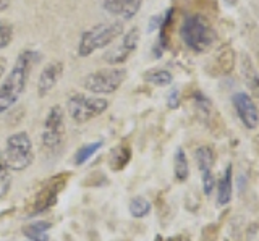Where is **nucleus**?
<instances>
[{
  "label": "nucleus",
  "instance_id": "1",
  "mask_svg": "<svg viewBox=\"0 0 259 241\" xmlns=\"http://www.w3.org/2000/svg\"><path fill=\"white\" fill-rule=\"evenodd\" d=\"M39 59H40L39 52L31 49L23 51L16 57L10 73L5 76L4 83L0 84V115L10 107H13L23 95L24 89L28 86L32 67L39 62Z\"/></svg>",
  "mask_w": 259,
  "mask_h": 241
},
{
  "label": "nucleus",
  "instance_id": "2",
  "mask_svg": "<svg viewBox=\"0 0 259 241\" xmlns=\"http://www.w3.org/2000/svg\"><path fill=\"white\" fill-rule=\"evenodd\" d=\"M180 36L185 45L196 54L207 52L217 39L215 29L210 21L201 13L186 15L180 28Z\"/></svg>",
  "mask_w": 259,
  "mask_h": 241
},
{
  "label": "nucleus",
  "instance_id": "3",
  "mask_svg": "<svg viewBox=\"0 0 259 241\" xmlns=\"http://www.w3.org/2000/svg\"><path fill=\"white\" fill-rule=\"evenodd\" d=\"M125 33V25L121 20L102 23L83 31L78 42V55L79 57H89L99 49H105L107 45L113 44L115 39H118Z\"/></svg>",
  "mask_w": 259,
  "mask_h": 241
},
{
  "label": "nucleus",
  "instance_id": "4",
  "mask_svg": "<svg viewBox=\"0 0 259 241\" xmlns=\"http://www.w3.org/2000/svg\"><path fill=\"white\" fill-rule=\"evenodd\" d=\"M68 180H70V173H59L46 180V183L37 189L36 195H32V198L26 203V207H24L26 215L34 217L55 206L59 195L67 186Z\"/></svg>",
  "mask_w": 259,
  "mask_h": 241
},
{
  "label": "nucleus",
  "instance_id": "5",
  "mask_svg": "<svg viewBox=\"0 0 259 241\" xmlns=\"http://www.w3.org/2000/svg\"><path fill=\"white\" fill-rule=\"evenodd\" d=\"M109 109V101L99 95H86L83 92H73L67 99L68 117L75 123L91 122L96 117L102 115Z\"/></svg>",
  "mask_w": 259,
  "mask_h": 241
},
{
  "label": "nucleus",
  "instance_id": "6",
  "mask_svg": "<svg viewBox=\"0 0 259 241\" xmlns=\"http://www.w3.org/2000/svg\"><path fill=\"white\" fill-rule=\"evenodd\" d=\"M4 157L10 170L20 172L34 162V151H32V142L26 131H18L8 136L5 142Z\"/></svg>",
  "mask_w": 259,
  "mask_h": 241
},
{
  "label": "nucleus",
  "instance_id": "7",
  "mask_svg": "<svg viewBox=\"0 0 259 241\" xmlns=\"http://www.w3.org/2000/svg\"><path fill=\"white\" fill-rule=\"evenodd\" d=\"M126 79V70L121 67H109L96 70L84 76L81 81L83 89L94 95L113 94Z\"/></svg>",
  "mask_w": 259,
  "mask_h": 241
},
{
  "label": "nucleus",
  "instance_id": "8",
  "mask_svg": "<svg viewBox=\"0 0 259 241\" xmlns=\"http://www.w3.org/2000/svg\"><path fill=\"white\" fill-rule=\"evenodd\" d=\"M138 44H140V29L138 28L128 29L126 33L121 34L120 42L104 54V60L109 65H121V63H125L132 57V54L136 51Z\"/></svg>",
  "mask_w": 259,
  "mask_h": 241
},
{
  "label": "nucleus",
  "instance_id": "9",
  "mask_svg": "<svg viewBox=\"0 0 259 241\" xmlns=\"http://www.w3.org/2000/svg\"><path fill=\"white\" fill-rule=\"evenodd\" d=\"M194 159H196L198 168L202 176V191H204L206 196H210L215 188V176L212 173V167L215 164V154L212 148L199 146L194 151Z\"/></svg>",
  "mask_w": 259,
  "mask_h": 241
},
{
  "label": "nucleus",
  "instance_id": "10",
  "mask_svg": "<svg viewBox=\"0 0 259 241\" xmlns=\"http://www.w3.org/2000/svg\"><path fill=\"white\" fill-rule=\"evenodd\" d=\"M232 102H233V107L238 118L241 120V123L245 125L248 130H256L259 125V110L256 107L254 101L251 99V95L243 91L235 92Z\"/></svg>",
  "mask_w": 259,
  "mask_h": 241
},
{
  "label": "nucleus",
  "instance_id": "11",
  "mask_svg": "<svg viewBox=\"0 0 259 241\" xmlns=\"http://www.w3.org/2000/svg\"><path fill=\"white\" fill-rule=\"evenodd\" d=\"M63 76V63L55 60L47 63V65L42 68L37 79V94L40 98H44L49 92H51L54 87L57 86V83L60 81Z\"/></svg>",
  "mask_w": 259,
  "mask_h": 241
},
{
  "label": "nucleus",
  "instance_id": "12",
  "mask_svg": "<svg viewBox=\"0 0 259 241\" xmlns=\"http://www.w3.org/2000/svg\"><path fill=\"white\" fill-rule=\"evenodd\" d=\"M143 0H104V10L110 17L120 18L121 21L135 18V15L141 10Z\"/></svg>",
  "mask_w": 259,
  "mask_h": 241
},
{
  "label": "nucleus",
  "instance_id": "13",
  "mask_svg": "<svg viewBox=\"0 0 259 241\" xmlns=\"http://www.w3.org/2000/svg\"><path fill=\"white\" fill-rule=\"evenodd\" d=\"M241 75L251 94L254 98H259V71L256 70L254 63L251 62L246 54L241 55Z\"/></svg>",
  "mask_w": 259,
  "mask_h": 241
},
{
  "label": "nucleus",
  "instance_id": "14",
  "mask_svg": "<svg viewBox=\"0 0 259 241\" xmlns=\"http://www.w3.org/2000/svg\"><path fill=\"white\" fill-rule=\"evenodd\" d=\"M130 160H132V148L128 144L121 142L110 151L109 165L113 172H121L130 164Z\"/></svg>",
  "mask_w": 259,
  "mask_h": 241
},
{
  "label": "nucleus",
  "instance_id": "15",
  "mask_svg": "<svg viewBox=\"0 0 259 241\" xmlns=\"http://www.w3.org/2000/svg\"><path fill=\"white\" fill-rule=\"evenodd\" d=\"M233 192V176H232V165L225 168L222 178L217 183V204L227 206L232 201Z\"/></svg>",
  "mask_w": 259,
  "mask_h": 241
},
{
  "label": "nucleus",
  "instance_id": "16",
  "mask_svg": "<svg viewBox=\"0 0 259 241\" xmlns=\"http://www.w3.org/2000/svg\"><path fill=\"white\" fill-rule=\"evenodd\" d=\"M42 149L47 154H57L65 142V130H49V128H44L42 133Z\"/></svg>",
  "mask_w": 259,
  "mask_h": 241
},
{
  "label": "nucleus",
  "instance_id": "17",
  "mask_svg": "<svg viewBox=\"0 0 259 241\" xmlns=\"http://www.w3.org/2000/svg\"><path fill=\"white\" fill-rule=\"evenodd\" d=\"M143 78H144L146 83H151V84L159 86V87H165L174 81V75L170 73L168 70H164V68H151L148 71H144Z\"/></svg>",
  "mask_w": 259,
  "mask_h": 241
},
{
  "label": "nucleus",
  "instance_id": "18",
  "mask_svg": "<svg viewBox=\"0 0 259 241\" xmlns=\"http://www.w3.org/2000/svg\"><path fill=\"white\" fill-rule=\"evenodd\" d=\"M174 173H175V178L178 181H186L190 176V164H188V159H186V154L182 148H178L175 151V157H174Z\"/></svg>",
  "mask_w": 259,
  "mask_h": 241
},
{
  "label": "nucleus",
  "instance_id": "19",
  "mask_svg": "<svg viewBox=\"0 0 259 241\" xmlns=\"http://www.w3.org/2000/svg\"><path fill=\"white\" fill-rule=\"evenodd\" d=\"M12 188V173L10 167L7 165L4 152L0 151V199H4Z\"/></svg>",
  "mask_w": 259,
  "mask_h": 241
},
{
  "label": "nucleus",
  "instance_id": "20",
  "mask_svg": "<svg viewBox=\"0 0 259 241\" xmlns=\"http://www.w3.org/2000/svg\"><path fill=\"white\" fill-rule=\"evenodd\" d=\"M151 203L146 198L143 196H136L133 198L132 201H130V214H132L135 219H143V217H146L149 212H151Z\"/></svg>",
  "mask_w": 259,
  "mask_h": 241
},
{
  "label": "nucleus",
  "instance_id": "21",
  "mask_svg": "<svg viewBox=\"0 0 259 241\" xmlns=\"http://www.w3.org/2000/svg\"><path fill=\"white\" fill-rule=\"evenodd\" d=\"M102 144L104 141H94L91 144H84V146H81L78 151H76V154H75V164L76 165H83L86 164L89 159H91L97 151H99L102 148Z\"/></svg>",
  "mask_w": 259,
  "mask_h": 241
},
{
  "label": "nucleus",
  "instance_id": "22",
  "mask_svg": "<svg viewBox=\"0 0 259 241\" xmlns=\"http://www.w3.org/2000/svg\"><path fill=\"white\" fill-rule=\"evenodd\" d=\"M13 26L5 20H0V49H5L13 41Z\"/></svg>",
  "mask_w": 259,
  "mask_h": 241
},
{
  "label": "nucleus",
  "instance_id": "23",
  "mask_svg": "<svg viewBox=\"0 0 259 241\" xmlns=\"http://www.w3.org/2000/svg\"><path fill=\"white\" fill-rule=\"evenodd\" d=\"M219 63H224L222 65V73H230L232 68H233V63H235V55L233 51L230 47H224L222 51H219Z\"/></svg>",
  "mask_w": 259,
  "mask_h": 241
},
{
  "label": "nucleus",
  "instance_id": "24",
  "mask_svg": "<svg viewBox=\"0 0 259 241\" xmlns=\"http://www.w3.org/2000/svg\"><path fill=\"white\" fill-rule=\"evenodd\" d=\"M217 236H219V227L215 223H210L202 228L201 241H217Z\"/></svg>",
  "mask_w": 259,
  "mask_h": 241
},
{
  "label": "nucleus",
  "instance_id": "25",
  "mask_svg": "<svg viewBox=\"0 0 259 241\" xmlns=\"http://www.w3.org/2000/svg\"><path fill=\"white\" fill-rule=\"evenodd\" d=\"M23 233H24V236H28V238H29V241H49L47 231L32 230L31 227H28V225L23 228Z\"/></svg>",
  "mask_w": 259,
  "mask_h": 241
},
{
  "label": "nucleus",
  "instance_id": "26",
  "mask_svg": "<svg viewBox=\"0 0 259 241\" xmlns=\"http://www.w3.org/2000/svg\"><path fill=\"white\" fill-rule=\"evenodd\" d=\"M167 104H168L170 109H177L178 106H180V91H178V89H172V91H170Z\"/></svg>",
  "mask_w": 259,
  "mask_h": 241
},
{
  "label": "nucleus",
  "instance_id": "27",
  "mask_svg": "<svg viewBox=\"0 0 259 241\" xmlns=\"http://www.w3.org/2000/svg\"><path fill=\"white\" fill-rule=\"evenodd\" d=\"M28 227H31L32 230H39V231H47L49 228L52 227V222H47V220H39V222H32V223H29Z\"/></svg>",
  "mask_w": 259,
  "mask_h": 241
},
{
  "label": "nucleus",
  "instance_id": "28",
  "mask_svg": "<svg viewBox=\"0 0 259 241\" xmlns=\"http://www.w3.org/2000/svg\"><path fill=\"white\" fill-rule=\"evenodd\" d=\"M5 70H7V60L0 55V79L5 76Z\"/></svg>",
  "mask_w": 259,
  "mask_h": 241
},
{
  "label": "nucleus",
  "instance_id": "29",
  "mask_svg": "<svg viewBox=\"0 0 259 241\" xmlns=\"http://www.w3.org/2000/svg\"><path fill=\"white\" fill-rule=\"evenodd\" d=\"M167 241H190V238L186 236V235H177V236L168 238Z\"/></svg>",
  "mask_w": 259,
  "mask_h": 241
},
{
  "label": "nucleus",
  "instance_id": "30",
  "mask_svg": "<svg viewBox=\"0 0 259 241\" xmlns=\"http://www.w3.org/2000/svg\"><path fill=\"white\" fill-rule=\"evenodd\" d=\"M12 0H0V12H5L8 7H10Z\"/></svg>",
  "mask_w": 259,
  "mask_h": 241
},
{
  "label": "nucleus",
  "instance_id": "31",
  "mask_svg": "<svg viewBox=\"0 0 259 241\" xmlns=\"http://www.w3.org/2000/svg\"><path fill=\"white\" fill-rule=\"evenodd\" d=\"M254 148H256V151H257V154H259V134L254 138Z\"/></svg>",
  "mask_w": 259,
  "mask_h": 241
},
{
  "label": "nucleus",
  "instance_id": "32",
  "mask_svg": "<svg viewBox=\"0 0 259 241\" xmlns=\"http://www.w3.org/2000/svg\"><path fill=\"white\" fill-rule=\"evenodd\" d=\"M63 241H75V239H73L71 235H68V233H65V235H63Z\"/></svg>",
  "mask_w": 259,
  "mask_h": 241
},
{
  "label": "nucleus",
  "instance_id": "33",
  "mask_svg": "<svg viewBox=\"0 0 259 241\" xmlns=\"http://www.w3.org/2000/svg\"><path fill=\"white\" fill-rule=\"evenodd\" d=\"M225 2L229 5H235V4H237V0H225Z\"/></svg>",
  "mask_w": 259,
  "mask_h": 241
},
{
  "label": "nucleus",
  "instance_id": "34",
  "mask_svg": "<svg viewBox=\"0 0 259 241\" xmlns=\"http://www.w3.org/2000/svg\"><path fill=\"white\" fill-rule=\"evenodd\" d=\"M117 241H132V239H117Z\"/></svg>",
  "mask_w": 259,
  "mask_h": 241
}]
</instances>
